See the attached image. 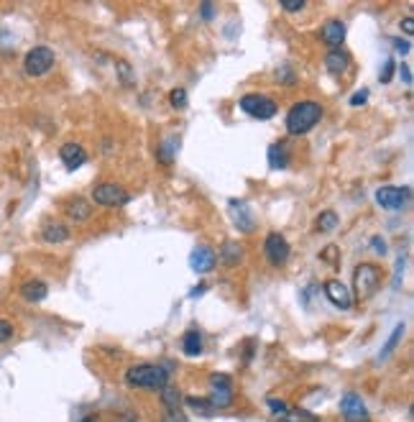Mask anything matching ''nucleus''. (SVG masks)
<instances>
[{
	"label": "nucleus",
	"instance_id": "15",
	"mask_svg": "<svg viewBox=\"0 0 414 422\" xmlns=\"http://www.w3.org/2000/svg\"><path fill=\"white\" fill-rule=\"evenodd\" d=\"M320 39H322V44H327L330 49H340L345 42V23L338 21V18L327 21L322 26V31H320Z\"/></svg>",
	"mask_w": 414,
	"mask_h": 422
},
{
	"label": "nucleus",
	"instance_id": "40",
	"mask_svg": "<svg viewBox=\"0 0 414 422\" xmlns=\"http://www.w3.org/2000/svg\"><path fill=\"white\" fill-rule=\"evenodd\" d=\"M401 31H404L407 36L414 34V21H412V18H404V21H401Z\"/></svg>",
	"mask_w": 414,
	"mask_h": 422
},
{
	"label": "nucleus",
	"instance_id": "7",
	"mask_svg": "<svg viewBox=\"0 0 414 422\" xmlns=\"http://www.w3.org/2000/svg\"><path fill=\"white\" fill-rule=\"evenodd\" d=\"M241 111L249 113L251 118H258V120H269V118L276 116V103L269 95L249 92V95L241 97Z\"/></svg>",
	"mask_w": 414,
	"mask_h": 422
},
{
	"label": "nucleus",
	"instance_id": "35",
	"mask_svg": "<svg viewBox=\"0 0 414 422\" xmlns=\"http://www.w3.org/2000/svg\"><path fill=\"white\" fill-rule=\"evenodd\" d=\"M366 100H368V90L363 87V90H358V92H353L351 95V105L353 108H358V105H366Z\"/></svg>",
	"mask_w": 414,
	"mask_h": 422
},
{
	"label": "nucleus",
	"instance_id": "14",
	"mask_svg": "<svg viewBox=\"0 0 414 422\" xmlns=\"http://www.w3.org/2000/svg\"><path fill=\"white\" fill-rule=\"evenodd\" d=\"M325 294H327V299H330L335 307H340V310H348L351 302H353L351 292H348V287H345L340 279H330V282H325Z\"/></svg>",
	"mask_w": 414,
	"mask_h": 422
},
{
	"label": "nucleus",
	"instance_id": "12",
	"mask_svg": "<svg viewBox=\"0 0 414 422\" xmlns=\"http://www.w3.org/2000/svg\"><path fill=\"white\" fill-rule=\"evenodd\" d=\"M59 159L64 161V166H67L69 172H75V169H80V166L87 161V151H84L80 144H75V141H67V144L59 149Z\"/></svg>",
	"mask_w": 414,
	"mask_h": 422
},
{
	"label": "nucleus",
	"instance_id": "25",
	"mask_svg": "<svg viewBox=\"0 0 414 422\" xmlns=\"http://www.w3.org/2000/svg\"><path fill=\"white\" fill-rule=\"evenodd\" d=\"M338 223H340L338 213H332V210H325V213L318 215V225H315V228H318L320 233H330V230L338 228Z\"/></svg>",
	"mask_w": 414,
	"mask_h": 422
},
{
	"label": "nucleus",
	"instance_id": "6",
	"mask_svg": "<svg viewBox=\"0 0 414 422\" xmlns=\"http://www.w3.org/2000/svg\"><path fill=\"white\" fill-rule=\"evenodd\" d=\"M54 51L49 46H34L23 59V72L28 77H44L51 67H54Z\"/></svg>",
	"mask_w": 414,
	"mask_h": 422
},
{
	"label": "nucleus",
	"instance_id": "36",
	"mask_svg": "<svg viewBox=\"0 0 414 422\" xmlns=\"http://www.w3.org/2000/svg\"><path fill=\"white\" fill-rule=\"evenodd\" d=\"M396 72H399L401 82H404V85H412V70H409L407 64H404V62H401V64H396Z\"/></svg>",
	"mask_w": 414,
	"mask_h": 422
},
{
	"label": "nucleus",
	"instance_id": "19",
	"mask_svg": "<svg viewBox=\"0 0 414 422\" xmlns=\"http://www.w3.org/2000/svg\"><path fill=\"white\" fill-rule=\"evenodd\" d=\"M21 294H23V299H28V302H42V299H46L49 287L42 282V279H31V282H26L21 287Z\"/></svg>",
	"mask_w": 414,
	"mask_h": 422
},
{
	"label": "nucleus",
	"instance_id": "24",
	"mask_svg": "<svg viewBox=\"0 0 414 422\" xmlns=\"http://www.w3.org/2000/svg\"><path fill=\"white\" fill-rule=\"evenodd\" d=\"M184 404H187V407H192V412H197L200 417H213L215 415L213 404H210L205 397H187Z\"/></svg>",
	"mask_w": 414,
	"mask_h": 422
},
{
	"label": "nucleus",
	"instance_id": "33",
	"mask_svg": "<svg viewBox=\"0 0 414 422\" xmlns=\"http://www.w3.org/2000/svg\"><path fill=\"white\" fill-rule=\"evenodd\" d=\"M276 80L282 85H294V75H291L289 67H279V70H276Z\"/></svg>",
	"mask_w": 414,
	"mask_h": 422
},
{
	"label": "nucleus",
	"instance_id": "26",
	"mask_svg": "<svg viewBox=\"0 0 414 422\" xmlns=\"http://www.w3.org/2000/svg\"><path fill=\"white\" fill-rule=\"evenodd\" d=\"M401 338H404V323H399V325H396V330H394V333H391V338L387 340V346H384V351H381L379 359H387L389 353H391L394 348L399 346V340H401Z\"/></svg>",
	"mask_w": 414,
	"mask_h": 422
},
{
	"label": "nucleus",
	"instance_id": "3",
	"mask_svg": "<svg viewBox=\"0 0 414 422\" xmlns=\"http://www.w3.org/2000/svg\"><path fill=\"white\" fill-rule=\"evenodd\" d=\"M384 284V271L376 263H360L353 269V290L358 299H371Z\"/></svg>",
	"mask_w": 414,
	"mask_h": 422
},
{
	"label": "nucleus",
	"instance_id": "8",
	"mask_svg": "<svg viewBox=\"0 0 414 422\" xmlns=\"http://www.w3.org/2000/svg\"><path fill=\"white\" fill-rule=\"evenodd\" d=\"M228 213H230V221H233V225H235L238 233L249 235L256 230V215H253V210H251V205L246 200H238V197L228 200Z\"/></svg>",
	"mask_w": 414,
	"mask_h": 422
},
{
	"label": "nucleus",
	"instance_id": "39",
	"mask_svg": "<svg viewBox=\"0 0 414 422\" xmlns=\"http://www.w3.org/2000/svg\"><path fill=\"white\" fill-rule=\"evenodd\" d=\"M164 422H187V417H184V412H166V417H164Z\"/></svg>",
	"mask_w": 414,
	"mask_h": 422
},
{
	"label": "nucleus",
	"instance_id": "37",
	"mask_svg": "<svg viewBox=\"0 0 414 422\" xmlns=\"http://www.w3.org/2000/svg\"><path fill=\"white\" fill-rule=\"evenodd\" d=\"M200 13H202V21H213V18H215V6H213V3H202Z\"/></svg>",
	"mask_w": 414,
	"mask_h": 422
},
{
	"label": "nucleus",
	"instance_id": "32",
	"mask_svg": "<svg viewBox=\"0 0 414 422\" xmlns=\"http://www.w3.org/2000/svg\"><path fill=\"white\" fill-rule=\"evenodd\" d=\"M11 335H13V323H11V320L0 318V343H6Z\"/></svg>",
	"mask_w": 414,
	"mask_h": 422
},
{
	"label": "nucleus",
	"instance_id": "41",
	"mask_svg": "<svg viewBox=\"0 0 414 422\" xmlns=\"http://www.w3.org/2000/svg\"><path fill=\"white\" fill-rule=\"evenodd\" d=\"M394 49L401 51V54H407L409 51V42H401V39H394Z\"/></svg>",
	"mask_w": 414,
	"mask_h": 422
},
{
	"label": "nucleus",
	"instance_id": "16",
	"mask_svg": "<svg viewBox=\"0 0 414 422\" xmlns=\"http://www.w3.org/2000/svg\"><path fill=\"white\" fill-rule=\"evenodd\" d=\"M351 67V54L343 51V49H330L327 56H325V70L330 75H343L345 70Z\"/></svg>",
	"mask_w": 414,
	"mask_h": 422
},
{
	"label": "nucleus",
	"instance_id": "34",
	"mask_svg": "<svg viewBox=\"0 0 414 422\" xmlns=\"http://www.w3.org/2000/svg\"><path fill=\"white\" fill-rule=\"evenodd\" d=\"M304 6H307L304 0H282V8L284 11H289V13H299Z\"/></svg>",
	"mask_w": 414,
	"mask_h": 422
},
{
	"label": "nucleus",
	"instance_id": "4",
	"mask_svg": "<svg viewBox=\"0 0 414 422\" xmlns=\"http://www.w3.org/2000/svg\"><path fill=\"white\" fill-rule=\"evenodd\" d=\"M92 202L103 205V208H123V205L131 202V192L115 185V182H103V185H97L92 190Z\"/></svg>",
	"mask_w": 414,
	"mask_h": 422
},
{
	"label": "nucleus",
	"instance_id": "38",
	"mask_svg": "<svg viewBox=\"0 0 414 422\" xmlns=\"http://www.w3.org/2000/svg\"><path fill=\"white\" fill-rule=\"evenodd\" d=\"M371 243H373V251H376V254H381V256H384V254H387V241H384V238H381V235H373V238H371Z\"/></svg>",
	"mask_w": 414,
	"mask_h": 422
},
{
	"label": "nucleus",
	"instance_id": "17",
	"mask_svg": "<svg viewBox=\"0 0 414 422\" xmlns=\"http://www.w3.org/2000/svg\"><path fill=\"white\" fill-rule=\"evenodd\" d=\"M64 213H67V218H72L75 223H82L92 215V202H87L84 197H75V200L67 202Z\"/></svg>",
	"mask_w": 414,
	"mask_h": 422
},
{
	"label": "nucleus",
	"instance_id": "13",
	"mask_svg": "<svg viewBox=\"0 0 414 422\" xmlns=\"http://www.w3.org/2000/svg\"><path fill=\"white\" fill-rule=\"evenodd\" d=\"M215 263H218V256H215V251L210 249V246H197V249L192 251V256H189V266H192L197 274L213 271Z\"/></svg>",
	"mask_w": 414,
	"mask_h": 422
},
{
	"label": "nucleus",
	"instance_id": "5",
	"mask_svg": "<svg viewBox=\"0 0 414 422\" xmlns=\"http://www.w3.org/2000/svg\"><path fill=\"white\" fill-rule=\"evenodd\" d=\"M207 402L213 404V409H228L233 404V379L228 374H213L210 376V397Z\"/></svg>",
	"mask_w": 414,
	"mask_h": 422
},
{
	"label": "nucleus",
	"instance_id": "11",
	"mask_svg": "<svg viewBox=\"0 0 414 422\" xmlns=\"http://www.w3.org/2000/svg\"><path fill=\"white\" fill-rule=\"evenodd\" d=\"M340 412H343L345 422H368L371 420V415H368V409H366V402L360 399L358 395H353V392L343 395V399H340Z\"/></svg>",
	"mask_w": 414,
	"mask_h": 422
},
{
	"label": "nucleus",
	"instance_id": "27",
	"mask_svg": "<svg viewBox=\"0 0 414 422\" xmlns=\"http://www.w3.org/2000/svg\"><path fill=\"white\" fill-rule=\"evenodd\" d=\"M174 149H177V141H174V139H164V141H161V146H159V159H161V164H172Z\"/></svg>",
	"mask_w": 414,
	"mask_h": 422
},
{
	"label": "nucleus",
	"instance_id": "28",
	"mask_svg": "<svg viewBox=\"0 0 414 422\" xmlns=\"http://www.w3.org/2000/svg\"><path fill=\"white\" fill-rule=\"evenodd\" d=\"M169 105L174 111H184L187 108V90L184 87H177V90L169 92Z\"/></svg>",
	"mask_w": 414,
	"mask_h": 422
},
{
	"label": "nucleus",
	"instance_id": "21",
	"mask_svg": "<svg viewBox=\"0 0 414 422\" xmlns=\"http://www.w3.org/2000/svg\"><path fill=\"white\" fill-rule=\"evenodd\" d=\"M182 353H184V356H189V359L200 356V353H202V335H200V333L187 330L184 335H182Z\"/></svg>",
	"mask_w": 414,
	"mask_h": 422
},
{
	"label": "nucleus",
	"instance_id": "31",
	"mask_svg": "<svg viewBox=\"0 0 414 422\" xmlns=\"http://www.w3.org/2000/svg\"><path fill=\"white\" fill-rule=\"evenodd\" d=\"M394 72H396V62H394V59H387V64H384V70H381L379 80H381V82H384V85L391 82Z\"/></svg>",
	"mask_w": 414,
	"mask_h": 422
},
{
	"label": "nucleus",
	"instance_id": "18",
	"mask_svg": "<svg viewBox=\"0 0 414 422\" xmlns=\"http://www.w3.org/2000/svg\"><path fill=\"white\" fill-rule=\"evenodd\" d=\"M218 259H220V263H225V266H238L243 259V249L235 241H225L220 246V251H218Z\"/></svg>",
	"mask_w": 414,
	"mask_h": 422
},
{
	"label": "nucleus",
	"instance_id": "22",
	"mask_svg": "<svg viewBox=\"0 0 414 422\" xmlns=\"http://www.w3.org/2000/svg\"><path fill=\"white\" fill-rule=\"evenodd\" d=\"M289 164V151H287V144H271L269 146V166L271 169H287Z\"/></svg>",
	"mask_w": 414,
	"mask_h": 422
},
{
	"label": "nucleus",
	"instance_id": "2",
	"mask_svg": "<svg viewBox=\"0 0 414 422\" xmlns=\"http://www.w3.org/2000/svg\"><path fill=\"white\" fill-rule=\"evenodd\" d=\"M322 120V105L312 103V100H302V103L291 105L287 113V131L291 136H304L310 133L315 125Z\"/></svg>",
	"mask_w": 414,
	"mask_h": 422
},
{
	"label": "nucleus",
	"instance_id": "29",
	"mask_svg": "<svg viewBox=\"0 0 414 422\" xmlns=\"http://www.w3.org/2000/svg\"><path fill=\"white\" fill-rule=\"evenodd\" d=\"M266 407H269L271 415H287V412H289V404H287L284 399H276V397H269V399H266Z\"/></svg>",
	"mask_w": 414,
	"mask_h": 422
},
{
	"label": "nucleus",
	"instance_id": "20",
	"mask_svg": "<svg viewBox=\"0 0 414 422\" xmlns=\"http://www.w3.org/2000/svg\"><path fill=\"white\" fill-rule=\"evenodd\" d=\"M44 243H64L69 238V228L62 223H46L42 228Z\"/></svg>",
	"mask_w": 414,
	"mask_h": 422
},
{
	"label": "nucleus",
	"instance_id": "42",
	"mask_svg": "<svg viewBox=\"0 0 414 422\" xmlns=\"http://www.w3.org/2000/svg\"><path fill=\"white\" fill-rule=\"evenodd\" d=\"M80 422H97V417L95 415H90V417H82Z\"/></svg>",
	"mask_w": 414,
	"mask_h": 422
},
{
	"label": "nucleus",
	"instance_id": "9",
	"mask_svg": "<svg viewBox=\"0 0 414 422\" xmlns=\"http://www.w3.org/2000/svg\"><path fill=\"white\" fill-rule=\"evenodd\" d=\"M409 197H412V190L409 187H379L376 190V202L379 208L384 210H401L407 208Z\"/></svg>",
	"mask_w": 414,
	"mask_h": 422
},
{
	"label": "nucleus",
	"instance_id": "1",
	"mask_svg": "<svg viewBox=\"0 0 414 422\" xmlns=\"http://www.w3.org/2000/svg\"><path fill=\"white\" fill-rule=\"evenodd\" d=\"M172 366L169 364H138L125 371V384L131 389H146V392H161L169 384Z\"/></svg>",
	"mask_w": 414,
	"mask_h": 422
},
{
	"label": "nucleus",
	"instance_id": "10",
	"mask_svg": "<svg viewBox=\"0 0 414 422\" xmlns=\"http://www.w3.org/2000/svg\"><path fill=\"white\" fill-rule=\"evenodd\" d=\"M263 251H266V259H269V263H274V266H284V263L289 261V243H287V238H284L282 233H269L266 235V243H263Z\"/></svg>",
	"mask_w": 414,
	"mask_h": 422
},
{
	"label": "nucleus",
	"instance_id": "23",
	"mask_svg": "<svg viewBox=\"0 0 414 422\" xmlns=\"http://www.w3.org/2000/svg\"><path fill=\"white\" fill-rule=\"evenodd\" d=\"M161 404H164L166 412H180V404H182V395L180 389L172 387V384H166L164 389H161Z\"/></svg>",
	"mask_w": 414,
	"mask_h": 422
},
{
	"label": "nucleus",
	"instance_id": "30",
	"mask_svg": "<svg viewBox=\"0 0 414 422\" xmlns=\"http://www.w3.org/2000/svg\"><path fill=\"white\" fill-rule=\"evenodd\" d=\"M115 67H118V72H120V80H123V85H133V72H131V67H128V64H125L123 59H118Z\"/></svg>",
	"mask_w": 414,
	"mask_h": 422
}]
</instances>
